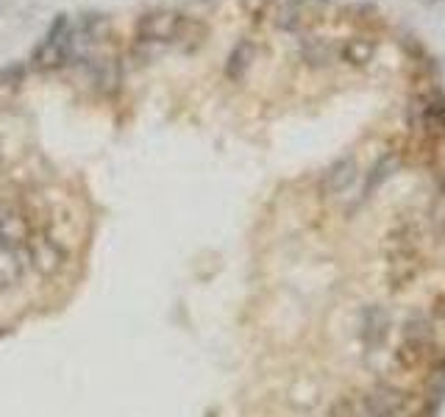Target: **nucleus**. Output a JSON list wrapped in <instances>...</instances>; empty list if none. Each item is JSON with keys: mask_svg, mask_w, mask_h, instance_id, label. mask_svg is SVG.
<instances>
[{"mask_svg": "<svg viewBox=\"0 0 445 417\" xmlns=\"http://www.w3.org/2000/svg\"><path fill=\"white\" fill-rule=\"evenodd\" d=\"M353 178H356V162L353 159H339L329 167V173L323 178V190L329 195H342L353 184Z\"/></svg>", "mask_w": 445, "mask_h": 417, "instance_id": "obj_12", "label": "nucleus"}, {"mask_svg": "<svg viewBox=\"0 0 445 417\" xmlns=\"http://www.w3.org/2000/svg\"><path fill=\"white\" fill-rule=\"evenodd\" d=\"M273 0H242V6L250 11V14H262Z\"/></svg>", "mask_w": 445, "mask_h": 417, "instance_id": "obj_15", "label": "nucleus"}, {"mask_svg": "<svg viewBox=\"0 0 445 417\" xmlns=\"http://www.w3.org/2000/svg\"><path fill=\"white\" fill-rule=\"evenodd\" d=\"M376 56H379V39H376V36H367V34L351 36V39L339 48V59H342L345 64H353V67H367Z\"/></svg>", "mask_w": 445, "mask_h": 417, "instance_id": "obj_8", "label": "nucleus"}, {"mask_svg": "<svg viewBox=\"0 0 445 417\" xmlns=\"http://www.w3.org/2000/svg\"><path fill=\"white\" fill-rule=\"evenodd\" d=\"M31 267H36L42 276H56L64 267V250L56 239H42L31 245Z\"/></svg>", "mask_w": 445, "mask_h": 417, "instance_id": "obj_7", "label": "nucleus"}, {"mask_svg": "<svg viewBox=\"0 0 445 417\" xmlns=\"http://www.w3.org/2000/svg\"><path fill=\"white\" fill-rule=\"evenodd\" d=\"M87 70L92 78V87L104 95H114L122 81V67L117 59H87Z\"/></svg>", "mask_w": 445, "mask_h": 417, "instance_id": "obj_6", "label": "nucleus"}, {"mask_svg": "<svg viewBox=\"0 0 445 417\" xmlns=\"http://www.w3.org/2000/svg\"><path fill=\"white\" fill-rule=\"evenodd\" d=\"M398 167H401V156H398V153H387V156H381V159L376 162V167L370 170V178H367V184H365L362 198H373V195L379 192V187H381L390 176H395V173H398Z\"/></svg>", "mask_w": 445, "mask_h": 417, "instance_id": "obj_13", "label": "nucleus"}, {"mask_svg": "<svg viewBox=\"0 0 445 417\" xmlns=\"http://www.w3.org/2000/svg\"><path fill=\"white\" fill-rule=\"evenodd\" d=\"M432 3H435V0H432Z\"/></svg>", "mask_w": 445, "mask_h": 417, "instance_id": "obj_16", "label": "nucleus"}, {"mask_svg": "<svg viewBox=\"0 0 445 417\" xmlns=\"http://www.w3.org/2000/svg\"><path fill=\"white\" fill-rule=\"evenodd\" d=\"M409 122L418 131H423L429 139H435V142L445 139V95L437 87L421 92L412 101V106H409Z\"/></svg>", "mask_w": 445, "mask_h": 417, "instance_id": "obj_2", "label": "nucleus"}, {"mask_svg": "<svg viewBox=\"0 0 445 417\" xmlns=\"http://www.w3.org/2000/svg\"><path fill=\"white\" fill-rule=\"evenodd\" d=\"M184 25H187L184 14L173 8H156V11H145L136 20L134 31L139 45H164V42H178Z\"/></svg>", "mask_w": 445, "mask_h": 417, "instance_id": "obj_1", "label": "nucleus"}, {"mask_svg": "<svg viewBox=\"0 0 445 417\" xmlns=\"http://www.w3.org/2000/svg\"><path fill=\"white\" fill-rule=\"evenodd\" d=\"M28 245V220L20 211L0 214V248H25Z\"/></svg>", "mask_w": 445, "mask_h": 417, "instance_id": "obj_10", "label": "nucleus"}, {"mask_svg": "<svg viewBox=\"0 0 445 417\" xmlns=\"http://www.w3.org/2000/svg\"><path fill=\"white\" fill-rule=\"evenodd\" d=\"M298 53H301V59H304L306 67L323 70V67H329V64L337 62L339 48L334 45L332 39H326V36H306V39H301Z\"/></svg>", "mask_w": 445, "mask_h": 417, "instance_id": "obj_5", "label": "nucleus"}, {"mask_svg": "<svg viewBox=\"0 0 445 417\" xmlns=\"http://www.w3.org/2000/svg\"><path fill=\"white\" fill-rule=\"evenodd\" d=\"M256 42H250V39H239L236 45H234V50L228 53V62H225V76L231 78V81H242L245 78V73L250 70V64H253V59H256Z\"/></svg>", "mask_w": 445, "mask_h": 417, "instance_id": "obj_11", "label": "nucleus"}, {"mask_svg": "<svg viewBox=\"0 0 445 417\" xmlns=\"http://www.w3.org/2000/svg\"><path fill=\"white\" fill-rule=\"evenodd\" d=\"M348 417H398L393 409H387L376 395H365L353 404H348Z\"/></svg>", "mask_w": 445, "mask_h": 417, "instance_id": "obj_14", "label": "nucleus"}, {"mask_svg": "<svg viewBox=\"0 0 445 417\" xmlns=\"http://www.w3.org/2000/svg\"><path fill=\"white\" fill-rule=\"evenodd\" d=\"M387 328H390V314L381 306H367L362 312V339L365 348H379L387 339Z\"/></svg>", "mask_w": 445, "mask_h": 417, "instance_id": "obj_9", "label": "nucleus"}, {"mask_svg": "<svg viewBox=\"0 0 445 417\" xmlns=\"http://www.w3.org/2000/svg\"><path fill=\"white\" fill-rule=\"evenodd\" d=\"M435 345V323L426 314H412L404 325V337L398 345V362L404 367H415L423 362L429 348Z\"/></svg>", "mask_w": 445, "mask_h": 417, "instance_id": "obj_3", "label": "nucleus"}, {"mask_svg": "<svg viewBox=\"0 0 445 417\" xmlns=\"http://www.w3.org/2000/svg\"><path fill=\"white\" fill-rule=\"evenodd\" d=\"M31 267L28 248H0V290L14 287Z\"/></svg>", "mask_w": 445, "mask_h": 417, "instance_id": "obj_4", "label": "nucleus"}]
</instances>
